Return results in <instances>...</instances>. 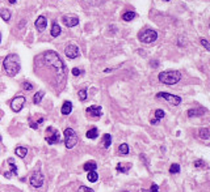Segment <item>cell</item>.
<instances>
[{
	"instance_id": "obj_1",
	"label": "cell",
	"mask_w": 210,
	"mask_h": 192,
	"mask_svg": "<svg viewBox=\"0 0 210 192\" xmlns=\"http://www.w3.org/2000/svg\"><path fill=\"white\" fill-rule=\"evenodd\" d=\"M43 62H45V64L47 67H50L54 70L55 75L58 77V80H59V82L62 80H65L66 77V67H65V63L62 62V59L59 58V55H58L57 52L54 51H46L45 54H43Z\"/></svg>"
},
{
	"instance_id": "obj_2",
	"label": "cell",
	"mask_w": 210,
	"mask_h": 192,
	"mask_svg": "<svg viewBox=\"0 0 210 192\" xmlns=\"http://www.w3.org/2000/svg\"><path fill=\"white\" fill-rule=\"evenodd\" d=\"M3 67H4V71L8 76H16L18 72H20V68H21V64H20V58H18L16 54H11V55L6 56L3 62Z\"/></svg>"
},
{
	"instance_id": "obj_3",
	"label": "cell",
	"mask_w": 210,
	"mask_h": 192,
	"mask_svg": "<svg viewBox=\"0 0 210 192\" xmlns=\"http://www.w3.org/2000/svg\"><path fill=\"white\" fill-rule=\"evenodd\" d=\"M159 81L162 84H165V85H175L180 81L181 78V73L179 71H164L159 73Z\"/></svg>"
},
{
	"instance_id": "obj_4",
	"label": "cell",
	"mask_w": 210,
	"mask_h": 192,
	"mask_svg": "<svg viewBox=\"0 0 210 192\" xmlns=\"http://www.w3.org/2000/svg\"><path fill=\"white\" fill-rule=\"evenodd\" d=\"M63 137H65V145L67 149H72L77 144V140H79L76 132L72 128H66L65 132H63Z\"/></svg>"
},
{
	"instance_id": "obj_5",
	"label": "cell",
	"mask_w": 210,
	"mask_h": 192,
	"mask_svg": "<svg viewBox=\"0 0 210 192\" xmlns=\"http://www.w3.org/2000/svg\"><path fill=\"white\" fill-rule=\"evenodd\" d=\"M138 38L142 43H153L158 39V33L153 30V29H145L143 32L139 33Z\"/></svg>"
},
{
	"instance_id": "obj_6",
	"label": "cell",
	"mask_w": 210,
	"mask_h": 192,
	"mask_svg": "<svg viewBox=\"0 0 210 192\" xmlns=\"http://www.w3.org/2000/svg\"><path fill=\"white\" fill-rule=\"evenodd\" d=\"M45 140L47 141V144H58V142H61V135L59 132H58L55 128L53 127H49L46 130V136H45Z\"/></svg>"
},
{
	"instance_id": "obj_7",
	"label": "cell",
	"mask_w": 210,
	"mask_h": 192,
	"mask_svg": "<svg viewBox=\"0 0 210 192\" xmlns=\"http://www.w3.org/2000/svg\"><path fill=\"white\" fill-rule=\"evenodd\" d=\"M43 180H45V178H43V174L41 171H34V173L29 176V183H30L34 188H40V187H42Z\"/></svg>"
},
{
	"instance_id": "obj_8",
	"label": "cell",
	"mask_w": 210,
	"mask_h": 192,
	"mask_svg": "<svg viewBox=\"0 0 210 192\" xmlns=\"http://www.w3.org/2000/svg\"><path fill=\"white\" fill-rule=\"evenodd\" d=\"M25 101L26 100H25V97H24V96H16L11 101V109H12V111H14V112L21 111L24 105H25Z\"/></svg>"
},
{
	"instance_id": "obj_9",
	"label": "cell",
	"mask_w": 210,
	"mask_h": 192,
	"mask_svg": "<svg viewBox=\"0 0 210 192\" xmlns=\"http://www.w3.org/2000/svg\"><path fill=\"white\" fill-rule=\"evenodd\" d=\"M156 98H164L165 101L169 102L171 105H173V106H177V105H180V103H181V98H180L179 96H173V94L164 93V92L159 93V94H156Z\"/></svg>"
},
{
	"instance_id": "obj_10",
	"label": "cell",
	"mask_w": 210,
	"mask_h": 192,
	"mask_svg": "<svg viewBox=\"0 0 210 192\" xmlns=\"http://www.w3.org/2000/svg\"><path fill=\"white\" fill-rule=\"evenodd\" d=\"M65 54H66V56L67 58H70V59H75V58H77L79 56V47H77L76 45H67V47H66V50H65Z\"/></svg>"
},
{
	"instance_id": "obj_11",
	"label": "cell",
	"mask_w": 210,
	"mask_h": 192,
	"mask_svg": "<svg viewBox=\"0 0 210 192\" xmlns=\"http://www.w3.org/2000/svg\"><path fill=\"white\" fill-rule=\"evenodd\" d=\"M63 20V24L67 26V28H74L79 24V18L76 16H72V14H66V16L62 17Z\"/></svg>"
},
{
	"instance_id": "obj_12",
	"label": "cell",
	"mask_w": 210,
	"mask_h": 192,
	"mask_svg": "<svg viewBox=\"0 0 210 192\" xmlns=\"http://www.w3.org/2000/svg\"><path fill=\"white\" fill-rule=\"evenodd\" d=\"M87 114L93 116V118H99L102 115V110H101V106H89L87 109Z\"/></svg>"
},
{
	"instance_id": "obj_13",
	"label": "cell",
	"mask_w": 210,
	"mask_h": 192,
	"mask_svg": "<svg viewBox=\"0 0 210 192\" xmlns=\"http://www.w3.org/2000/svg\"><path fill=\"white\" fill-rule=\"evenodd\" d=\"M46 25H47V20H46V17L45 16H40L37 18V21H36V28H37V30L38 32H43L46 29Z\"/></svg>"
},
{
	"instance_id": "obj_14",
	"label": "cell",
	"mask_w": 210,
	"mask_h": 192,
	"mask_svg": "<svg viewBox=\"0 0 210 192\" xmlns=\"http://www.w3.org/2000/svg\"><path fill=\"white\" fill-rule=\"evenodd\" d=\"M62 114L63 115H70L71 114V111H72V103L70 102V101H66V102H63V105H62Z\"/></svg>"
},
{
	"instance_id": "obj_15",
	"label": "cell",
	"mask_w": 210,
	"mask_h": 192,
	"mask_svg": "<svg viewBox=\"0 0 210 192\" xmlns=\"http://www.w3.org/2000/svg\"><path fill=\"white\" fill-rule=\"evenodd\" d=\"M205 112H206V110L205 109H192L188 111V116L189 118H193V116H201L204 115Z\"/></svg>"
},
{
	"instance_id": "obj_16",
	"label": "cell",
	"mask_w": 210,
	"mask_h": 192,
	"mask_svg": "<svg viewBox=\"0 0 210 192\" xmlns=\"http://www.w3.org/2000/svg\"><path fill=\"white\" fill-rule=\"evenodd\" d=\"M61 32H62V29H61V26L58 25L57 22H53V25H51V32H50V34H51V37L53 38H55V37H58L61 34Z\"/></svg>"
},
{
	"instance_id": "obj_17",
	"label": "cell",
	"mask_w": 210,
	"mask_h": 192,
	"mask_svg": "<svg viewBox=\"0 0 210 192\" xmlns=\"http://www.w3.org/2000/svg\"><path fill=\"white\" fill-rule=\"evenodd\" d=\"M85 136L91 140H95V139H97V136H99V130H97V128H91V130L87 131Z\"/></svg>"
},
{
	"instance_id": "obj_18",
	"label": "cell",
	"mask_w": 210,
	"mask_h": 192,
	"mask_svg": "<svg viewBox=\"0 0 210 192\" xmlns=\"http://www.w3.org/2000/svg\"><path fill=\"white\" fill-rule=\"evenodd\" d=\"M14 153H16V156L20 157V158H24L28 153V149L25 146H17L16 149H14Z\"/></svg>"
},
{
	"instance_id": "obj_19",
	"label": "cell",
	"mask_w": 210,
	"mask_h": 192,
	"mask_svg": "<svg viewBox=\"0 0 210 192\" xmlns=\"http://www.w3.org/2000/svg\"><path fill=\"white\" fill-rule=\"evenodd\" d=\"M96 169H97V164L95 161H89V162H87V164H84V170L85 171H96Z\"/></svg>"
},
{
	"instance_id": "obj_20",
	"label": "cell",
	"mask_w": 210,
	"mask_h": 192,
	"mask_svg": "<svg viewBox=\"0 0 210 192\" xmlns=\"http://www.w3.org/2000/svg\"><path fill=\"white\" fill-rule=\"evenodd\" d=\"M198 135H200V137H201L202 140H209V137H210L209 128H201V130L198 131Z\"/></svg>"
},
{
	"instance_id": "obj_21",
	"label": "cell",
	"mask_w": 210,
	"mask_h": 192,
	"mask_svg": "<svg viewBox=\"0 0 210 192\" xmlns=\"http://www.w3.org/2000/svg\"><path fill=\"white\" fill-rule=\"evenodd\" d=\"M0 17H2L6 22H8L9 20H11V12H9L8 9H6V8H4V9H0Z\"/></svg>"
},
{
	"instance_id": "obj_22",
	"label": "cell",
	"mask_w": 210,
	"mask_h": 192,
	"mask_svg": "<svg viewBox=\"0 0 210 192\" xmlns=\"http://www.w3.org/2000/svg\"><path fill=\"white\" fill-rule=\"evenodd\" d=\"M112 144V136L109 134H105L102 136V146L104 148H109Z\"/></svg>"
},
{
	"instance_id": "obj_23",
	"label": "cell",
	"mask_w": 210,
	"mask_h": 192,
	"mask_svg": "<svg viewBox=\"0 0 210 192\" xmlns=\"http://www.w3.org/2000/svg\"><path fill=\"white\" fill-rule=\"evenodd\" d=\"M131 169V164H118L117 165V171H120V173H128V170Z\"/></svg>"
},
{
	"instance_id": "obj_24",
	"label": "cell",
	"mask_w": 210,
	"mask_h": 192,
	"mask_svg": "<svg viewBox=\"0 0 210 192\" xmlns=\"http://www.w3.org/2000/svg\"><path fill=\"white\" fill-rule=\"evenodd\" d=\"M43 96H45V93H43V92H37L36 94H34V97H33L34 105H40L41 101H42V98H43Z\"/></svg>"
},
{
	"instance_id": "obj_25",
	"label": "cell",
	"mask_w": 210,
	"mask_h": 192,
	"mask_svg": "<svg viewBox=\"0 0 210 192\" xmlns=\"http://www.w3.org/2000/svg\"><path fill=\"white\" fill-rule=\"evenodd\" d=\"M135 16H137V13H135V12H133V11H130V12H125V13H124V16H122V20H124V21H131V20H134V18H135Z\"/></svg>"
},
{
	"instance_id": "obj_26",
	"label": "cell",
	"mask_w": 210,
	"mask_h": 192,
	"mask_svg": "<svg viewBox=\"0 0 210 192\" xmlns=\"http://www.w3.org/2000/svg\"><path fill=\"white\" fill-rule=\"evenodd\" d=\"M87 179L92 182V183H95V182H97V179H99V174H97L96 171H89L88 175H87Z\"/></svg>"
},
{
	"instance_id": "obj_27",
	"label": "cell",
	"mask_w": 210,
	"mask_h": 192,
	"mask_svg": "<svg viewBox=\"0 0 210 192\" xmlns=\"http://www.w3.org/2000/svg\"><path fill=\"white\" fill-rule=\"evenodd\" d=\"M118 150H120V154H122V156L129 154V145L128 144H121Z\"/></svg>"
},
{
	"instance_id": "obj_28",
	"label": "cell",
	"mask_w": 210,
	"mask_h": 192,
	"mask_svg": "<svg viewBox=\"0 0 210 192\" xmlns=\"http://www.w3.org/2000/svg\"><path fill=\"white\" fill-rule=\"evenodd\" d=\"M8 164H9V166H11L12 174H13V175H17V166L14 165V160H13V158H9V160H8Z\"/></svg>"
},
{
	"instance_id": "obj_29",
	"label": "cell",
	"mask_w": 210,
	"mask_h": 192,
	"mask_svg": "<svg viewBox=\"0 0 210 192\" xmlns=\"http://www.w3.org/2000/svg\"><path fill=\"white\" fill-rule=\"evenodd\" d=\"M179 171H180L179 164H172V165H171V167H169V173L171 174H177Z\"/></svg>"
},
{
	"instance_id": "obj_30",
	"label": "cell",
	"mask_w": 210,
	"mask_h": 192,
	"mask_svg": "<svg viewBox=\"0 0 210 192\" xmlns=\"http://www.w3.org/2000/svg\"><path fill=\"white\" fill-rule=\"evenodd\" d=\"M77 96H79L80 101H85V100H87V90H85V89L79 90V93H77Z\"/></svg>"
},
{
	"instance_id": "obj_31",
	"label": "cell",
	"mask_w": 210,
	"mask_h": 192,
	"mask_svg": "<svg viewBox=\"0 0 210 192\" xmlns=\"http://www.w3.org/2000/svg\"><path fill=\"white\" fill-rule=\"evenodd\" d=\"M164 115H165V114H164L163 110H156V111H155V116H156V119H158V120H159V119H163Z\"/></svg>"
},
{
	"instance_id": "obj_32",
	"label": "cell",
	"mask_w": 210,
	"mask_h": 192,
	"mask_svg": "<svg viewBox=\"0 0 210 192\" xmlns=\"http://www.w3.org/2000/svg\"><path fill=\"white\" fill-rule=\"evenodd\" d=\"M29 126L32 127V130H38V124H37V122H34L32 118H29Z\"/></svg>"
},
{
	"instance_id": "obj_33",
	"label": "cell",
	"mask_w": 210,
	"mask_h": 192,
	"mask_svg": "<svg viewBox=\"0 0 210 192\" xmlns=\"http://www.w3.org/2000/svg\"><path fill=\"white\" fill-rule=\"evenodd\" d=\"M200 42H201L202 43V46L205 47V48H206V50L209 51L210 50V45H209V42L206 41V39H205V38H201V39H200Z\"/></svg>"
},
{
	"instance_id": "obj_34",
	"label": "cell",
	"mask_w": 210,
	"mask_h": 192,
	"mask_svg": "<svg viewBox=\"0 0 210 192\" xmlns=\"http://www.w3.org/2000/svg\"><path fill=\"white\" fill-rule=\"evenodd\" d=\"M22 86H24V89H25V90H30V89H33V85H32V84L30 82H22Z\"/></svg>"
},
{
	"instance_id": "obj_35",
	"label": "cell",
	"mask_w": 210,
	"mask_h": 192,
	"mask_svg": "<svg viewBox=\"0 0 210 192\" xmlns=\"http://www.w3.org/2000/svg\"><path fill=\"white\" fill-rule=\"evenodd\" d=\"M72 75H74V76H80L81 75V71L79 70V68H74V70H72Z\"/></svg>"
},
{
	"instance_id": "obj_36",
	"label": "cell",
	"mask_w": 210,
	"mask_h": 192,
	"mask_svg": "<svg viewBox=\"0 0 210 192\" xmlns=\"http://www.w3.org/2000/svg\"><path fill=\"white\" fill-rule=\"evenodd\" d=\"M150 192H159V187H158V184L153 183V186H151V188H150Z\"/></svg>"
},
{
	"instance_id": "obj_37",
	"label": "cell",
	"mask_w": 210,
	"mask_h": 192,
	"mask_svg": "<svg viewBox=\"0 0 210 192\" xmlns=\"http://www.w3.org/2000/svg\"><path fill=\"white\" fill-rule=\"evenodd\" d=\"M80 192H95L92 188H89V187H80Z\"/></svg>"
},
{
	"instance_id": "obj_38",
	"label": "cell",
	"mask_w": 210,
	"mask_h": 192,
	"mask_svg": "<svg viewBox=\"0 0 210 192\" xmlns=\"http://www.w3.org/2000/svg\"><path fill=\"white\" fill-rule=\"evenodd\" d=\"M194 166L196 167H202V166H205V164H204V161H196L194 162Z\"/></svg>"
},
{
	"instance_id": "obj_39",
	"label": "cell",
	"mask_w": 210,
	"mask_h": 192,
	"mask_svg": "<svg viewBox=\"0 0 210 192\" xmlns=\"http://www.w3.org/2000/svg\"><path fill=\"white\" fill-rule=\"evenodd\" d=\"M43 122H45V119H43V118H41V119H38V120H37V124H42Z\"/></svg>"
},
{
	"instance_id": "obj_40",
	"label": "cell",
	"mask_w": 210,
	"mask_h": 192,
	"mask_svg": "<svg viewBox=\"0 0 210 192\" xmlns=\"http://www.w3.org/2000/svg\"><path fill=\"white\" fill-rule=\"evenodd\" d=\"M158 122H159V120H156V119H155V120H151V124H156Z\"/></svg>"
},
{
	"instance_id": "obj_41",
	"label": "cell",
	"mask_w": 210,
	"mask_h": 192,
	"mask_svg": "<svg viewBox=\"0 0 210 192\" xmlns=\"http://www.w3.org/2000/svg\"><path fill=\"white\" fill-rule=\"evenodd\" d=\"M8 2L11 3V4H14V3H16V0H8Z\"/></svg>"
},
{
	"instance_id": "obj_42",
	"label": "cell",
	"mask_w": 210,
	"mask_h": 192,
	"mask_svg": "<svg viewBox=\"0 0 210 192\" xmlns=\"http://www.w3.org/2000/svg\"><path fill=\"white\" fill-rule=\"evenodd\" d=\"M3 140V137H2V135H0V141H2Z\"/></svg>"
},
{
	"instance_id": "obj_43",
	"label": "cell",
	"mask_w": 210,
	"mask_h": 192,
	"mask_svg": "<svg viewBox=\"0 0 210 192\" xmlns=\"http://www.w3.org/2000/svg\"><path fill=\"white\" fill-rule=\"evenodd\" d=\"M0 42H2V34H0Z\"/></svg>"
},
{
	"instance_id": "obj_44",
	"label": "cell",
	"mask_w": 210,
	"mask_h": 192,
	"mask_svg": "<svg viewBox=\"0 0 210 192\" xmlns=\"http://www.w3.org/2000/svg\"><path fill=\"white\" fill-rule=\"evenodd\" d=\"M163 2H169V0H163Z\"/></svg>"
},
{
	"instance_id": "obj_45",
	"label": "cell",
	"mask_w": 210,
	"mask_h": 192,
	"mask_svg": "<svg viewBox=\"0 0 210 192\" xmlns=\"http://www.w3.org/2000/svg\"><path fill=\"white\" fill-rule=\"evenodd\" d=\"M122 192H128V191H122Z\"/></svg>"
}]
</instances>
